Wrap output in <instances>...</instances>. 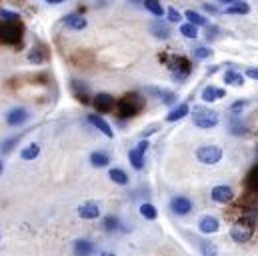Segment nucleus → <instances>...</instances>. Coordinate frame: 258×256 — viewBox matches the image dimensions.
Instances as JSON below:
<instances>
[{"label": "nucleus", "mask_w": 258, "mask_h": 256, "mask_svg": "<svg viewBox=\"0 0 258 256\" xmlns=\"http://www.w3.org/2000/svg\"><path fill=\"white\" fill-rule=\"evenodd\" d=\"M156 124H150V126L148 128H144V132H142V136H144V138H146V136H150V134H154V132H156Z\"/></svg>", "instance_id": "41"}, {"label": "nucleus", "mask_w": 258, "mask_h": 256, "mask_svg": "<svg viewBox=\"0 0 258 256\" xmlns=\"http://www.w3.org/2000/svg\"><path fill=\"white\" fill-rule=\"evenodd\" d=\"M196 158H198V162H202L206 166H214L222 160V148L216 144H204L196 150Z\"/></svg>", "instance_id": "2"}, {"label": "nucleus", "mask_w": 258, "mask_h": 256, "mask_svg": "<svg viewBox=\"0 0 258 256\" xmlns=\"http://www.w3.org/2000/svg\"><path fill=\"white\" fill-rule=\"evenodd\" d=\"M186 114H190V106L186 102L178 104L176 108H172L168 114H166V122H176V120H182Z\"/></svg>", "instance_id": "17"}, {"label": "nucleus", "mask_w": 258, "mask_h": 256, "mask_svg": "<svg viewBox=\"0 0 258 256\" xmlns=\"http://www.w3.org/2000/svg\"><path fill=\"white\" fill-rule=\"evenodd\" d=\"M194 208L192 200L190 198H186V196H174L172 200H170V210H172V214H176V216H186V214H190Z\"/></svg>", "instance_id": "7"}, {"label": "nucleus", "mask_w": 258, "mask_h": 256, "mask_svg": "<svg viewBox=\"0 0 258 256\" xmlns=\"http://www.w3.org/2000/svg\"><path fill=\"white\" fill-rule=\"evenodd\" d=\"M228 128H230V132H232L234 136H242V134H246V132H248V126L238 118V114H234V116H232V120H230Z\"/></svg>", "instance_id": "22"}, {"label": "nucleus", "mask_w": 258, "mask_h": 256, "mask_svg": "<svg viewBox=\"0 0 258 256\" xmlns=\"http://www.w3.org/2000/svg\"><path fill=\"white\" fill-rule=\"evenodd\" d=\"M2 170H4V162L0 160V174H2Z\"/></svg>", "instance_id": "46"}, {"label": "nucleus", "mask_w": 258, "mask_h": 256, "mask_svg": "<svg viewBox=\"0 0 258 256\" xmlns=\"http://www.w3.org/2000/svg\"><path fill=\"white\" fill-rule=\"evenodd\" d=\"M142 108V102L136 98V96H126V98H122L120 102H118V114L120 116H136V112Z\"/></svg>", "instance_id": "6"}, {"label": "nucleus", "mask_w": 258, "mask_h": 256, "mask_svg": "<svg viewBox=\"0 0 258 256\" xmlns=\"http://www.w3.org/2000/svg\"><path fill=\"white\" fill-rule=\"evenodd\" d=\"M94 252V244L88 238H80L74 242V254L76 256H90Z\"/></svg>", "instance_id": "18"}, {"label": "nucleus", "mask_w": 258, "mask_h": 256, "mask_svg": "<svg viewBox=\"0 0 258 256\" xmlns=\"http://www.w3.org/2000/svg\"><path fill=\"white\" fill-rule=\"evenodd\" d=\"M20 16L16 14V12H10V10H4V8H0V20H4V22H16Z\"/></svg>", "instance_id": "33"}, {"label": "nucleus", "mask_w": 258, "mask_h": 256, "mask_svg": "<svg viewBox=\"0 0 258 256\" xmlns=\"http://www.w3.org/2000/svg\"><path fill=\"white\" fill-rule=\"evenodd\" d=\"M166 60H168V68L172 70L174 80L184 82V80L188 78V74H190V62H188L186 58H182V56H172V58H166Z\"/></svg>", "instance_id": "3"}, {"label": "nucleus", "mask_w": 258, "mask_h": 256, "mask_svg": "<svg viewBox=\"0 0 258 256\" xmlns=\"http://www.w3.org/2000/svg\"><path fill=\"white\" fill-rule=\"evenodd\" d=\"M224 82L228 86H242L244 84V76L240 72H236V70H226L224 72Z\"/></svg>", "instance_id": "21"}, {"label": "nucleus", "mask_w": 258, "mask_h": 256, "mask_svg": "<svg viewBox=\"0 0 258 256\" xmlns=\"http://www.w3.org/2000/svg\"><path fill=\"white\" fill-rule=\"evenodd\" d=\"M202 100L204 102H216V100H220V98H224L226 96V90H222V88H216V86H206L204 90H202Z\"/></svg>", "instance_id": "15"}, {"label": "nucleus", "mask_w": 258, "mask_h": 256, "mask_svg": "<svg viewBox=\"0 0 258 256\" xmlns=\"http://www.w3.org/2000/svg\"><path fill=\"white\" fill-rule=\"evenodd\" d=\"M180 34H184L186 38H196L198 36V26H194V24H182L180 26Z\"/></svg>", "instance_id": "32"}, {"label": "nucleus", "mask_w": 258, "mask_h": 256, "mask_svg": "<svg viewBox=\"0 0 258 256\" xmlns=\"http://www.w3.org/2000/svg\"><path fill=\"white\" fill-rule=\"evenodd\" d=\"M256 156H258V146H256Z\"/></svg>", "instance_id": "47"}, {"label": "nucleus", "mask_w": 258, "mask_h": 256, "mask_svg": "<svg viewBox=\"0 0 258 256\" xmlns=\"http://www.w3.org/2000/svg\"><path fill=\"white\" fill-rule=\"evenodd\" d=\"M102 226H104V230H106V232H118V230H120V218H118V216H114V214H110V216H106V218H104Z\"/></svg>", "instance_id": "28"}, {"label": "nucleus", "mask_w": 258, "mask_h": 256, "mask_svg": "<svg viewBox=\"0 0 258 256\" xmlns=\"http://www.w3.org/2000/svg\"><path fill=\"white\" fill-rule=\"evenodd\" d=\"M108 176H110V180H112L114 184H120V186H126V184H128V174H126L122 168H112V170L108 172Z\"/></svg>", "instance_id": "24"}, {"label": "nucleus", "mask_w": 258, "mask_h": 256, "mask_svg": "<svg viewBox=\"0 0 258 256\" xmlns=\"http://www.w3.org/2000/svg\"><path fill=\"white\" fill-rule=\"evenodd\" d=\"M44 2H48V4H60V2H64V0H44Z\"/></svg>", "instance_id": "43"}, {"label": "nucleus", "mask_w": 258, "mask_h": 256, "mask_svg": "<svg viewBox=\"0 0 258 256\" xmlns=\"http://www.w3.org/2000/svg\"><path fill=\"white\" fill-rule=\"evenodd\" d=\"M92 104H94V108H96L98 112H110V110L116 106V100H114V96L108 94V92H98V94L94 96Z\"/></svg>", "instance_id": "8"}, {"label": "nucleus", "mask_w": 258, "mask_h": 256, "mask_svg": "<svg viewBox=\"0 0 258 256\" xmlns=\"http://www.w3.org/2000/svg\"><path fill=\"white\" fill-rule=\"evenodd\" d=\"M194 58H200V60H204V58H208L210 54H212V50L210 48H206V46H198V48H194L192 50Z\"/></svg>", "instance_id": "34"}, {"label": "nucleus", "mask_w": 258, "mask_h": 256, "mask_svg": "<svg viewBox=\"0 0 258 256\" xmlns=\"http://www.w3.org/2000/svg\"><path fill=\"white\" fill-rule=\"evenodd\" d=\"M140 216L146 218V220H156L158 218V210H156L154 204L144 202V204H140Z\"/></svg>", "instance_id": "26"}, {"label": "nucleus", "mask_w": 258, "mask_h": 256, "mask_svg": "<svg viewBox=\"0 0 258 256\" xmlns=\"http://www.w3.org/2000/svg\"><path fill=\"white\" fill-rule=\"evenodd\" d=\"M218 32H220L218 26H208V28H206V40H214Z\"/></svg>", "instance_id": "38"}, {"label": "nucleus", "mask_w": 258, "mask_h": 256, "mask_svg": "<svg viewBox=\"0 0 258 256\" xmlns=\"http://www.w3.org/2000/svg\"><path fill=\"white\" fill-rule=\"evenodd\" d=\"M38 154H40V144L32 142V144H28L26 148H22V152H20V158H22V160H34Z\"/></svg>", "instance_id": "25"}, {"label": "nucleus", "mask_w": 258, "mask_h": 256, "mask_svg": "<svg viewBox=\"0 0 258 256\" xmlns=\"http://www.w3.org/2000/svg\"><path fill=\"white\" fill-rule=\"evenodd\" d=\"M100 212L102 210H100V206L96 202H84V204L78 206V216L84 218V220H94V218L100 216Z\"/></svg>", "instance_id": "12"}, {"label": "nucleus", "mask_w": 258, "mask_h": 256, "mask_svg": "<svg viewBox=\"0 0 258 256\" xmlns=\"http://www.w3.org/2000/svg\"><path fill=\"white\" fill-rule=\"evenodd\" d=\"M144 8L148 12H152L154 16H162L164 14V8H162V4L158 0H144Z\"/></svg>", "instance_id": "30"}, {"label": "nucleus", "mask_w": 258, "mask_h": 256, "mask_svg": "<svg viewBox=\"0 0 258 256\" xmlns=\"http://www.w3.org/2000/svg\"><path fill=\"white\" fill-rule=\"evenodd\" d=\"M150 32H152L158 40H166V38L170 36V28H168V24L162 22V20H154V22L150 24Z\"/></svg>", "instance_id": "16"}, {"label": "nucleus", "mask_w": 258, "mask_h": 256, "mask_svg": "<svg viewBox=\"0 0 258 256\" xmlns=\"http://www.w3.org/2000/svg\"><path fill=\"white\" fill-rule=\"evenodd\" d=\"M246 74H248L252 80H258V68H248V70H246Z\"/></svg>", "instance_id": "42"}, {"label": "nucleus", "mask_w": 258, "mask_h": 256, "mask_svg": "<svg viewBox=\"0 0 258 256\" xmlns=\"http://www.w3.org/2000/svg\"><path fill=\"white\" fill-rule=\"evenodd\" d=\"M248 184H250V186H254V188L258 190V166L250 172V174H248Z\"/></svg>", "instance_id": "37"}, {"label": "nucleus", "mask_w": 258, "mask_h": 256, "mask_svg": "<svg viewBox=\"0 0 258 256\" xmlns=\"http://www.w3.org/2000/svg\"><path fill=\"white\" fill-rule=\"evenodd\" d=\"M202 8H204L206 12H210V14H216V12H218V8L212 6V4H208V2H202Z\"/></svg>", "instance_id": "40"}, {"label": "nucleus", "mask_w": 258, "mask_h": 256, "mask_svg": "<svg viewBox=\"0 0 258 256\" xmlns=\"http://www.w3.org/2000/svg\"><path fill=\"white\" fill-rule=\"evenodd\" d=\"M148 146H150L148 140H140V142L136 144V148H132L128 152V160L134 170H142V166H144V154H146Z\"/></svg>", "instance_id": "5"}, {"label": "nucleus", "mask_w": 258, "mask_h": 256, "mask_svg": "<svg viewBox=\"0 0 258 256\" xmlns=\"http://www.w3.org/2000/svg\"><path fill=\"white\" fill-rule=\"evenodd\" d=\"M224 12H226V14H248V12H250V6H248V2L238 0V2H234V4H230V6H226Z\"/></svg>", "instance_id": "23"}, {"label": "nucleus", "mask_w": 258, "mask_h": 256, "mask_svg": "<svg viewBox=\"0 0 258 256\" xmlns=\"http://www.w3.org/2000/svg\"><path fill=\"white\" fill-rule=\"evenodd\" d=\"M198 230L202 234H214V232L220 230V220L216 216H212V214H204L198 220Z\"/></svg>", "instance_id": "10"}, {"label": "nucleus", "mask_w": 258, "mask_h": 256, "mask_svg": "<svg viewBox=\"0 0 258 256\" xmlns=\"http://www.w3.org/2000/svg\"><path fill=\"white\" fill-rule=\"evenodd\" d=\"M108 162H110V156L102 150H96V152L90 154V164L94 168H104V166H108Z\"/></svg>", "instance_id": "20"}, {"label": "nucleus", "mask_w": 258, "mask_h": 256, "mask_svg": "<svg viewBox=\"0 0 258 256\" xmlns=\"http://www.w3.org/2000/svg\"><path fill=\"white\" fill-rule=\"evenodd\" d=\"M98 256H116V254H114V252H100Z\"/></svg>", "instance_id": "45"}, {"label": "nucleus", "mask_w": 258, "mask_h": 256, "mask_svg": "<svg viewBox=\"0 0 258 256\" xmlns=\"http://www.w3.org/2000/svg\"><path fill=\"white\" fill-rule=\"evenodd\" d=\"M244 106H246V100H236V102L232 104V112L236 114V112H238V110H242Z\"/></svg>", "instance_id": "39"}, {"label": "nucleus", "mask_w": 258, "mask_h": 256, "mask_svg": "<svg viewBox=\"0 0 258 256\" xmlns=\"http://www.w3.org/2000/svg\"><path fill=\"white\" fill-rule=\"evenodd\" d=\"M210 198L214 202H218V204H228L234 198V190L230 186H226V184H218V186H214L210 190Z\"/></svg>", "instance_id": "11"}, {"label": "nucleus", "mask_w": 258, "mask_h": 256, "mask_svg": "<svg viewBox=\"0 0 258 256\" xmlns=\"http://www.w3.org/2000/svg\"><path fill=\"white\" fill-rule=\"evenodd\" d=\"M146 94H152V96L160 98L164 104H174V102H176V94H174V92H170V90H164V88L148 86V88H146Z\"/></svg>", "instance_id": "14"}, {"label": "nucleus", "mask_w": 258, "mask_h": 256, "mask_svg": "<svg viewBox=\"0 0 258 256\" xmlns=\"http://www.w3.org/2000/svg\"><path fill=\"white\" fill-rule=\"evenodd\" d=\"M256 224H258V216L254 212L250 214H244L232 228H230V238L238 244H244L248 240H252L254 232H256Z\"/></svg>", "instance_id": "1"}, {"label": "nucleus", "mask_w": 258, "mask_h": 256, "mask_svg": "<svg viewBox=\"0 0 258 256\" xmlns=\"http://www.w3.org/2000/svg\"><path fill=\"white\" fill-rule=\"evenodd\" d=\"M28 118H30V112L22 106H16L6 112V124H10V126H22Z\"/></svg>", "instance_id": "9"}, {"label": "nucleus", "mask_w": 258, "mask_h": 256, "mask_svg": "<svg viewBox=\"0 0 258 256\" xmlns=\"http://www.w3.org/2000/svg\"><path fill=\"white\" fill-rule=\"evenodd\" d=\"M196 112H198V114H194V118H192L194 126L208 130V128H214L220 122V116H218V112H214V110H202V108H198Z\"/></svg>", "instance_id": "4"}, {"label": "nucleus", "mask_w": 258, "mask_h": 256, "mask_svg": "<svg viewBox=\"0 0 258 256\" xmlns=\"http://www.w3.org/2000/svg\"><path fill=\"white\" fill-rule=\"evenodd\" d=\"M184 16L188 18V22L194 24V26H206V24H208V22H206V18H204L202 14H198L196 10H186V12H184Z\"/></svg>", "instance_id": "29"}, {"label": "nucleus", "mask_w": 258, "mask_h": 256, "mask_svg": "<svg viewBox=\"0 0 258 256\" xmlns=\"http://www.w3.org/2000/svg\"><path fill=\"white\" fill-rule=\"evenodd\" d=\"M72 90H74V94L82 100V98H86V94H88V86L86 84H82L80 80H72Z\"/></svg>", "instance_id": "31"}, {"label": "nucleus", "mask_w": 258, "mask_h": 256, "mask_svg": "<svg viewBox=\"0 0 258 256\" xmlns=\"http://www.w3.org/2000/svg\"><path fill=\"white\" fill-rule=\"evenodd\" d=\"M18 140H20L18 136H14V138H8V140H4V142H2V146H0V150H2L4 154H6V152H10V150L14 148V144H18Z\"/></svg>", "instance_id": "35"}, {"label": "nucleus", "mask_w": 258, "mask_h": 256, "mask_svg": "<svg viewBox=\"0 0 258 256\" xmlns=\"http://www.w3.org/2000/svg\"><path fill=\"white\" fill-rule=\"evenodd\" d=\"M220 2H224V4H228V6H230V4H234V2H238V0H220Z\"/></svg>", "instance_id": "44"}, {"label": "nucleus", "mask_w": 258, "mask_h": 256, "mask_svg": "<svg viewBox=\"0 0 258 256\" xmlns=\"http://www.w3.org/2000/svg\"><path fill=\"white\" fill-rule=\"evenodd\" d=\"M88 122L96 128V130H100V132H102L106 138H114L112 128H110V124H108V122H106L102 116H98V114H88Z\"/></svg>", "instance_id": "13"}, {"label": "nucleus", "mask_w": 258, "mask_h": 256, "mask_svg": "<svg viewBox=\"0 0 258 256\" xmlns=\"http://www.w3.org/2000/svg\"><path fill=\"white\" fill-rule=\"evenodd\" d=\"M64 24L72 30H82V28H86V18L80 14H66Z\"/></svg>", "instance_id": "19"}, {"label": "nucleus", "mask_w": 258, "mask_h": 256, "mask_svg": "<svg viewBox=\"0 0 258 256\" xmlns=\"http://www.w3.org/2000/svg\"><path fill=\"white\" fill-rule=\"evenodd\" d=\"M166 16H168L170 22H180V20H182V14H180L176 8H168V10H166Z\"/></svg>", "instance_id": "36"}, {"label": "nucleus", "mask_w": 258, "mask_h": 256, "mask_svg": "<svg viewBox=\"0 0 258 256\" xmlns=\"http://www.w3.org/2000/svg\"><path fill=\"white\" fill-rule=\"evenodd\" d=\"M198 246L202 256H218V246L210 240H198Z\"/></svg>", "instance_id": "27"}]
</instances>
